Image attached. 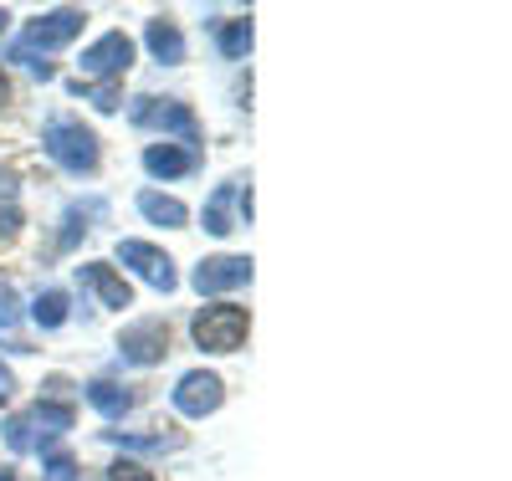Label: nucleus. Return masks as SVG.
Returning a JSON list of instances; mask_svg holds the SVG:
<instances>
[{
  "mask_svg": "<svg viewBox=\"0 0 512 481\" xmlns=\"http://www.w3.org/2000/svg\"><path fill=\"white\" fill-rule=\"evenodd\" d=\"M72 420H77V410L67 400H36L26 415H11L6 420V446L16 456H41L62 430H72Z\"/></svg>",
  "mask_w": 512,
  "mask_h": 481,
  "instance_id": "1",
  "label": "nucleus"
},
{
  "mask_svg": "<svg viewBox=\"0 0 512 481\" xmlns=\"http://www.w3.org/2000/svg\"><path fill=\"white\" fill-rule=\"evenodd\" d=\"M82 21H88V16L72 11V6H67V11H52V16H41V21H31V26H26V36L11 47V62H26L41 82H52V62H41V52L67 47V41L82 31Z\"/></svg>",
  "mask_w": 512,
  "mask_h": 481,
  "instance_id": "2",
  "label": "nucleus"
},
{
  "mask_svg": "<svg viewBox=\"0 0 512 481\" xmlns=\"http://www.w3.org/2000/svg\"><path fill=\"white\" fill-rule=\"evenodd\" d=\"M47 154L67 169V174H93L98 169V139L88 134L82 123H72V118H52L47 123Z\"/></svg>",
  "mask_w": 512,
  "mask_h": 481,
  "instance_id": "3",
  "label": "nucleus"
},
{
  "mask_svg": "<svg viewBox=\"0 0 512 481\" xmlns=\"http://www.w3.org/2000/svg\"><path fill=\"white\" fill-rule=\"evenodd\" d=\"M246 328H251L246 308H231V302H221V308H200L195 323H190L195 343L210 348V354H236V348L246 343Z\"/></svg>",
  "mask_w": 512,
  "mask_h": 481,
  "instance_id": "4",
  "label": "nucleus"
},
{
  "mask_svg": "<svg viewBox=\"0 0 512 481\" xmlns=\"http://www.w3.org/2000/svg\"><path fill=\"white\" fill-rule=\"evenodd\" d=\"M134 123L139 128H164V134H180V139H200V123H195V113L185 108V103H175V98H134Z\"/></svg>",
  "mask_w": 512,
  "mask_h": 481,
  "instance_id": "5",
  "label": "nucleus"
},
{
  "mask_svg": "<svg viewBox=\"0 0 512 481\" xmlns=\"http://www.w3.org/2000/svg\"><path fill=\"white\" fill-rule=\"evenodd\" d=\"M82 77L77 82H88V77H123L128 67H134V41H128L123 31H108V36H98L88 52H82Z\"/></svg>",
  "mask_w": 512,
  "mask_h": 481,
  "instance_id": "6",
  "label": "nucleus"
},
{
  "mask_svg": "<svg viewBox=\"0 0 512 481\" xmlns=\"http://www.w3.org/2000/svg\"><path fill=\"white\" fill-rule=\"evenodd\" d=\"M118 261H123V267H134L154 292H175V287H180L175 261H169L159 246H149V241H118Z\"/></svg>",
  "mask_w": 512,
  "mask_h": 481,
  "instance_id": "7",
  "label": "nucleus"
},
{
  "mask_svg": "<svg viewBox=\"0 0 512 481\" xmlns=\"http://www.w3.org/2000/svg\"><path fill=\"white\" fill-rule=\"evenodd\" d=\"M118 354H123L128 364H159V359L169 354V323H164V318H144V323H134V328H123Z\"/></svg>",
  "mask_w": 512,
  "mask_h": 481,
  "instance_id": "8",
  "label": "nucleus"
},
{
  "mask_svg": "<svg viewBox=\"0 0 512 481\" xmlns=\"http://www.w3.org/2000/svg\"><path fill=\"white\" fill-rule=\"evenodd\" d=\"M195 292L200 297H216V292H231V287H246L251 282V256H210L195 267Z\"/></svg>",
  "mask_w": 512,
  "mask_h": 481,
  "instance_id": "9",
  "label": "nucleus"
},
{
  "mask_svg": "<svg viewBox=\"0 0 512 481\" xmlns=\"http://www.w3.org/2000/svg\"><path fill=\"white\" fill-rule=\"evenodd\" d=\"M175 410L180 415H210V410H221V400H226V384L216 379V374H205V369H195V374H185L180 384H175Z\"/></svg>",
  "mask_w": 512,
  "mask_h": 481,
  "instance_id": "10",
  "label": "nucleus"
},
{
  "mask_svg": "<svg viewBox=\"0 0 512 481\" xmlns=\"http://www.w3.org/2000/svg\"><path fill=\"white\" fill-rule=\"evenodd\" d=\"M144 169L154 174V180H175V174L195 169V149H185V144H149L144 149Z\"/></svg>",
  "mask_w": 512,
  "mask_h": 481,
  "instance_id": "11",
  "label": "nucleus"
},
{
  "mask_svg": "<svg viewBox=\"0 0 512 481\" xmlns=\"http://www.w3.org/2000/svg\"><path fill=\"white\" fill-rule=\"evenodd\" d=\"M77 272H82V282H88V287L103 297V308H128V302H134L128 282H123L113 267H103V261H88V267H77Z\"/></svg>",
  "mask_w": 512,
  "mask_h": 481,
  "instance_id": "12",
  "label": "nucleus"
},
{
  "mask_svg": "<svg viewBox=\"0 0 512 481\" xmlns=\"http://www.w3.org/2000/svg\"><path fill=\"white\" fill-rule=\"evenodd\" d=\"M144 41H149V52L164 62V67H175V62H185V36H180V26L175 21H149V31H144Z\"/></svg>",
  "mask_w": 512,
  "mask_h": 481,
  "instance_id": "13",
  "label": "nucleus"
},
{
  "mask_svg": "<svg viewBox=\"0 0 512 481\" xmlns=\"http://www.w3.org/2000/svg\"><path fill=\"white\" fill-rule=\"evenodd\" d=\"M246 190H241V180H226L216 195H210V205H205V231L210 236H231L236 226H231V205L241 200Z\"/></svg>",
  "mask_w": 512,
  "mask_h": 481,
  "instance_id": "14",
  "label": "nucleus"
},
{
  "mask_svg": "<svg viewBox=\"0 0 512 481\" xmlns=\"http://www.w3.org/2000/svg\"><path fill=\"white\" fill-rule=\"evenodd\" d=\"M88 405L103 415V420H118V415H128V405H134V395L118 384V379H93L88 384Z\"/></svg>",
  "mask_w": 512,
  "mask_h": 481,
  "instance_id": "15",
  "label": "nucleus"
},
{
  "mask_svg": "<svg viewBox=\"0 0 512 481\" xmlns=\"http://www.w3.org/2000/svg\"><path fill=\"white\" fill-rule=\"evenodd\" d=\"M108 441L123 446V451H180L185 446V435L180 430H159V435H123V430H108Z\"/></svg>",
  "mask_w": 512,
  "mask_h": 481,
  "instance_id": "16",
  "label": "nucleus"
},
{
  "mask_svg": "<svg viewBox=\"0 0 512 481\" xmlns=\"http://www.w3.org/2000/svg\"><path fill=\"white\" fill-rule=\"evenodd\" d=\"M139 210L149 215L154 226H185V205L169 200V195H159V190H139Z\"/></svg>",
  "mask_w": 512,
  "mask_h": 481,
  "instance_id": "17",
  "label": "nucleus"
},
{
  "mask_svg": "<svg viewBox=\"0 0 512 481\" xmlns=\"http://www.w3.org/2000/svg\"><path fill=\"white\" fill-rule=\"evenodd\" d=\"M67 308H72L67 292H57V287H52V292H41V297L31 302V318H36V328H47V333H52V328H62V323H67Z\"/></svg>",
  "mask_w": 512,
  "mask_h": 481,
  "instance_id": "18",
  "label": "nucleus"
},
{
  "mask_svg": "<svg viewBox=\"0 0 512 481\" xmlns=\"http://www.w3.org/2000/svg\"><path fill=\"white\" fill-rule=\"evenodd\" d=\"M221 52L226 57H246L251 52V21H226L221 26Z\"/></svg>",
  "mask_w": 512,
  "mask_h": 481,
  "instance_id": "19",
  "label": "nucleus"
},
{
  "mask_svg": "<svg viewBox=\"0 0 512 481\" xmlns=\"http://www.w3.org/2000/svg\"><path fill=\"white\" fill-rule=\"evenodd\" d=\"M72 93H88L93 98V108H103V113H113L123 98H118V82H103V87H88V82H72Z\"/></svg>",
  "mask_w": 512,
  "mask_h": 481,
  "instance_id": "20",
  "label": "nucleus"
},
{
  "mask_svg": "<svg viewBox=\"0 0 512 481\" xmlns=\"http://www.w3.org/2000/svg\"><path fill=\"white\" fill-rule=\"evenodd\" d=\"M21 231V205L16 200H0V241H11Z\"/></svg>",
  "mask_w": 512,
  "mask_h": 481,
  "instance_id": "21",
  "label": "nucleus"
},
{
  "mask_svg": "<svg viewBox=\"0 0 512 481\" xmlns=\"http://www.w3.org/2000/svg\"><path fill=\"white\" fill-rule=\"evenodd\" d=\"M47 481H82V476H77V461H72V456H52V461H47Z\"/></svg>",
  "mask_w": 512,
  "mask_h": 481,
  "instance_id": "22",
  "label": "nucleus"
},
{
  "mask_svg": "<svg viewBox=\"0 0 512 481\" xmlns=\"http://www.w3.org/2000/svg\"><path fill=\"white\" fill-rule=\"evenodd\" d=\"M113 481H154V471L139 466V461H118V466H113Z\"/></svg>",
  "mask_w": 512,
  "mask_h": 481,
  "instance_id": "23",
  "label": "nucleus"
},
{
  "mask_svg": "<svg viewBox=\"0 0 512 481\" xmlns=\"http://www.w3.org/2000/svg\"><path fill=\"white\" fill-rule=\"evenodd\" d=\"M0 328H16V292L0 287Z\"/></svg>",
  "mask_w": 512,
  "mask_h": 481,
  "instance_id": "24",
  "label": "nucleus"
},
{
  "mask_svg": "<svg viewBox=\"0 0 512 481\" xmlns=\"http://www.w3.org/2000/svg\"><path fill=\"white\" fill-rule=\"evenodd\" d=\"M11 389H16V379H11V369H6V364H0V400H6Z\"/></svg>",
  "mask_w": 512,
  "mask_h": 481,
  "instance_id": "25",
  "label": "nucleus"
},
{
  "mask_svg": "<svg viewBox=\"0 0 512 481\" xmlns=\"http://www.w3.org/2000/svg\"><path fill=\"white\" fill-rule=\"evenodd\" d=\"M11 98V82H6V72H0V103H6Z\"/></svg>",
  "mask_w": 512,
  "mask_h": 481,
  "instance_id": "26",
  "label": "nucleus"
},
{
  "mask_svg": "<svg viewBox=\"0 0 512 481\" xmlns=\"http://www.w3.org/2000/svg\"><path fill=\"white\" fill-rule=\"evenodd\" d=\"M6 21H11V16H6V11H0V31H6Z\"/></svg>",
  "mask_w": 512,
  "mask_h": 481,
  "instance_id": "27",
  "label": "nucleus"
},
{
  "mask_svg": "<svg viewBox=\"0 0 512 481\" xmlns=\"http://www.w3.org/2000/svg\"><path fill=\"white\" fill-rule=\"evenodd\" d=\"M0 481H11V471H6V466H0Z\"/></svg>",
  "mask_w": 512,
  "mask_h": 481,
  "instance_id": "28",
  "label": "nucleus"
}]
</instances>
